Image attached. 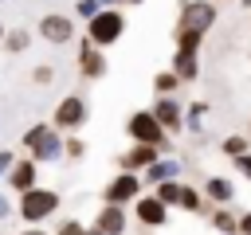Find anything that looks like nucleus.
<instances>
[{"instance_id":"f3484780","label":"nucleus","mask_w":251,"mask_h":235,"mask_svg":"<svg viewBox=\"0 0 251 235\" xmlns=\"http://www.w3.org/2000/svg\"><path fill=\"white\" fill-rule=\"evenodd\" d=\"M173 74H176L180 82L196 78V74H200V67H196V55H184V51H176V55H173Z\"/></svg>"},{"instance_id":"a878e982","label":"nucleus","mask_w":251,"mask_h":235,"mask_svg":"<svg viewBox=\"0 0 251 235\" xmlns=\"http://www.w3.org/2000/svg\"><path fill=\"white\" fill-rule=\"evenodd\" d=\"M63 153H67L71 161H82V153H86V145H82L78 137H67V141H63Z\"/></svg>"},{"instance_id":"7ed1b4c3","label":"nucleus","mask_w":251,"mask_h":235,"mask_svg":"<svg viewBox=\"0 0 251 235\" xmlns=\"http://www.w3.org/2000/svg\"><path fill=\"white\" fill-rule=\"evenodd\" d=\"M24 145L31 149V161H35V164L63 157V137H59L51 125H31V129L24 133Z\"/></svg>"},{"instance_id":"2f4dec72","label":"nucleus","mask_w":251,"mask_h":235,"mask_svg":"<svg viewBox=\"0 0 251 235\" xmlns=\"http://www.w3.org/2000/svg\"><path fill=\"white\" fill-rule=\"evenodd\" d=\"M4 215H8V200L0 196V219H4Z\"/></svg>"},{"instance_id":"ddd939ff","label":"nucleus","mask_w":251,"mask_h":235,"mask_svg":"<svg viewBox=\"0 0 251 235\" xmlns=\"http://www.w3.org/2000/svg\"><path fill=\"white\" fill-rule=\"evenodd\" d=\"M94 231H102V235H126V208H102L98 212V219H94Z\"/></svg>"},{"instance_id":"a211bd4d","label":"nucleus","mask_w":251,"mask_h":235,"mask_svg":"<svg viewBox=\"0 0 251 235\" xmlns=\"http://www.w3.org/2000/svg\"><path fill=\"white\" fill-rule=\"evenodd\" d=\"M176 86H180V78H176L173 70H161V74L153 78V90H157V98H173V94H176Z\"/></svg>"},{"instance_id":"9d476101","label":"nucleus","mask_w":251,"mask_h":235,"mask_svg":"<svg viewBox=\"0 0 251 235\" xmlns=\"http://www.w3.org/2000/svg\"><path fill=\"white\" fill-rule=\"evenodd\" d=\"M35 176H39V164L31 161V157H24V161H16L12 164V172H8V184L24 196V192H31L35 188Z\"/></svg>"},{"instance_id":"6e6552de","label":"nucleus","mask_w":251,"mask_h":235,"mask_svg":"<svg viewBox=\"0 0 251 235\" xmlns=\"http://www.w3.org/2000/svg\"><path fill=\"white\" fill-rule=\"evenodd\" d=\"M39 35H43L47 43L63 47V43H71V35H75V20H71V16H59V12H47V16L39 20Z\"/></svg>"},{"instance_id":"f8f14e48","label":"nucleus","mask_w":251,"mask_h":235,"mask_svg":"<svg viewBox=\"0 0 251 235\" xmlns=\"http://www.w3.org/2000/svg\"><path fill=\"white\" fill-rule=\"evenodd\" d=\"M133 204H137V219H141L145 227H161V223L169 219V208H165L157 196H137Z\"/></svg>"},{"instance_id":"aec40b11","label":"nucleus","mask_w":251,"mask_h":235,"mask_svg":"<svg viewBox=\"0 0 251 235\" xmlns=\"http://www.w3.org/2000/svg\"><path fill=\"white\" fill-rule=\"evenodd\" d=\"M173 172H176V161H153L149 164V180H157V184L173 180Z\"/></svg>"},{"instance_id":"6ab92c4d","label":"nucleus","mask_w":251,"mask_h":235,"mask_svg":"<svg viewBox=\"0 0 251 235\" xmlns=\"http://www.w3.org/2000/svg\"><path fill=\"white\" fill-rule=\"evenodd\" d=\"M173 39H176V51H184V55H196L204 43V35H192V31H176Z\"/></svg>"},{"instance_id":"39448f33","label":"nucleus","mask_w":251,"mask_h":235,"mask_svg":"<svg viewBox=\"0 0 251 235\" xmlns=\"http://www.w3.org/2000/svg\"><path fill=\"white\" fill-rule=\"evenodd\" d=\"M126 129H129L133 145H153L157 153H161V149H169V137H165V129L153 121V114H149V110H145V114L137 110V114L126 121Z\"/></svg>"},{"instance_id":"dca6fc26","label":"nucleus","mask_w":251,"mask_h":235,"mask_svg":"<svg viewBox=\"0 0 251 235\" xmlns=\"http://www.w3.org/2000/svg\"><path fill=\"white\" fill-rule=\"evenodd\" d=\"M0 47H4V51H12V55H20V51H27V47H31V31H27V27H12V31H4Z\"/></svg>"},{"instance_id":"423d86ee","label":"nucleus","mask_w":251,"mask_h":235,"mask_svg":"<svg viewBox=\"0 0 251 235\" xmlns=\"http://www.w3.org/2000/svg\"><path fill=\"white\" fill-rule=\"evenodd\" d=\"M86 125V102L78 98V94H67L59 106H55V118H51V129L59 133H75V129H82Z\"/></svg>"},{"instance_id":"b1692460","label":"nucleus","mask_w":251,"mask_h":235,"mask_svg":"<svg viewBox=\"0 0 251 235\" xmlns=\"http://www.w3.org/2000/svg\"><path fill=\"white\" fill-rule=\"evenodd\" d=\"M224 153H227V157H235V161H239V157H247V137H227V141H224Z\"/></svg>"},{"instance_id":"58836bf2","label":"nucleus","mask_w":251,"mask_h":235,"mask_svg":"<svg viewBox=\"0 0 251 235\" xmlns=\"http://www.w3.org/2000/svg\"><path fill=\"white\" fill-rule=\"evenodd\" d=\"M231 235H235V231H231Z\"/></svg>"},{"instance_id":"1a4fd4ad","label":"nucleus","mask_w":251,"mask_h":235,"mask_svg":"<svg viewBox=\"0 0 251 235\" xmlns=\"http://www.w3.org/2000/svg\"><path fill=\"white\" fill-rule=\"evenodd\" d=\"M149 114H153V121L165 129V137L180 129V106H176V98H157Z\"/></svg>"},{"instance_id":"4be33fe9","label":"nucleus","mask_w":251,"mask_h":235,"mask_svg":"<svg viewBox=\"0 0 251 235\" xmlns=\"http://www.w3.org/2000/svg\"><path fill=\"white\" fill-rule=\"evenodd\" d=\"M153 196L169 208V204H176V200H180V184H176V180H165V184H157V192H153Z\"/></svg>"},{"instance_id":"9b49d317","label":"nucleus","mask_w":251,"mask_h":235,"mask_svg":"<svg viewBox=\"0 0 251 235\" xmlns=\"http://www.w3.org/2000/svg\"><path fill=\"white\" fill-rule=\"evenodd\" d=\"M78 70H82L86 78H102V74H106V55H102L98 47H90L86 39L78 43Z\"/></svg>"},{"instance_id":"bb28decb","label":"nucleus","mask_w":251,"mask_h":235,"mask_svg":"<svg viewBox=\"0 0 251 235\" xmlns=\"http://www.w3.org/2000/svg\"><path fill=\"white\" fill-rule=\"evenodd\" d=\"M82 231H86V227H82L78 219H63V223L55 227V235H82Z\"/></svg>"},{"instance_id":"4c0bfd02","label":"nucleus","mask_w":251,"mask_h":235,"mask_svg":"<svg viewBox=\"0 0 251 235\" xmlns=\"http://www.w3.org/2000/svg\"><path fill=\"white\" fill-rule=\"evenodd\" d=\"M247 129H251V121H247Z\"/></svg>"},{"instance_id":"0eeeda50","label":"nucleus","mask_w":251,"mask_h":235,"mask_svg":"<svg viewBox=\"0 0 251 235\" xmlns=\"http://www.w3.org/2000/svg\"><path fill=\"white\" fill-rule=\"evenodd\" d=\"M141 196V180H137V172H118L110 184H106V192H102V200L110 204V208H126L129 200H137Z\"/></svg>"},{"instance_id":"f257e3e1","label":"nucleus","mask_w":251,"mask_h":235,"mask_svg":"<svg viewBox=\"0 0 251 235\" xmlns=\"http://www.w3.org/2000/svg\"><path fill=\"white\" fill-rule=\"evenodd\" d=\"M122 31H126V16H122L118 8H106V12H98L94 20H86V43L98 47V51L110 47V43H118Z\"/></svg>"},{"instance_id":"412c9836","label":"nucleus","mask_w":251,"mask_h":235,"mask_svg":"<svg viewBox=\"0 0 251 235\" xmlns=\"http://www.w3.org/2000/svg\"><path fill=\"white\" fill-rule=\"evenodd\" d=\"M176 208H184V212H204V200H200L196 188H184V184H180V200H176Z\"/></svg>"},{"instance_id":"4468645a","label":"nucleus","mask_w":251,"mask_h":235,"mask_svg":"<svg viewBox=\"0 0 251 235\" xmlns=\"http://www.w3.org/2000/svg\"><path fill=\"white\" fill-rule=\"evenodd\" d=\"M153 161H157V149H153V145H133L129 153L118 157V164H122L126 172H133V168H149Z\"/></svg>"},{"instance_id":"2eb2a0df","label":"nucleus","mask_w":251,"mask_h":235,"mask_svg":"<svg viewBox=\"0 0 251 235\" xmlns=\"http://www.w3.org/2000/svg\"><path fill=\"white\" fill-rule=\"evenodd\" d=\"M204 200H216V204H231V200H235V188H231V180H224V176H212V180L204 184Z\"/></svg>"},{"instance_id":"c756f323","label":"nucleus","mask_w":251,"mask_h":235,"mask_svg":"<svg viewBox=\"0 0 251 235\" xmlns=\"http://www.w3.org/2000/svg\"><path fill=\"white\" fill-rule=\"evenodd\" d=\"M12 164H16V157H12V153H0V176H4Z\"/></svg>"},{"instance_id":"5701e85b","label":"nucleus","mask_w":251,"mask_h":235,"mask_svg":"<svg viewBox=\"0 0 251 235\" xmlns=\"http://www.w3.org/2000/svg\"><path fill=\"white\" fill-rule=\"evenodd\" d=\"M212 223H216V227H220L224 235H231V231H235V215H231L227 208H220V212H212Z\"/></svg>"},{"instance_id":"473e14b6","label":"nucleus","mask_w":251,"mask_h":235,"mask_svg":"<svg viewBox=\"0 0 251 235\" xmlns=\"http://www.w3.org/2000/svg\"><path fill=\"white\" fill-rule=\"evenodd\" d=\"M24 235H47V231H35V227H31V231H24Z\"/></svg>"},{"instance_id":"c9c22d12","label":"nucleus","mask_w":251,"mask_h":235,"mask_svg":"<svg viewBox=\"0 0 251 235\" xmlns=\"http://www.w3.org/2000/svg\"><path fill=\"white\" fill-rule=\"evenodd\" d=\"M122 4H141V0H122Z\"/></svg>"},{"instance_id":"72a5a7b5","label":"nucleus","mask_w":251,"mask_h":235,"mask_svg":"<svg viewBox=\"0 0 251 235\" xmlns=\"http://www.w3.org/2000/svg\"><path fill=\"white\" fill-rule=\"evenodd\" d=\"M114 4H118V0H106V8H114Z\"/></svg>"},{"instance_id":"f704fd0d","label":"nucleus","mask_w":251,"mask_h":235,"mask_svg":"<svg viewBox=\"0 0 251 235\" xmlns=\"http://www.w3.org/2000/svg\"><path fill=\"white\" fill-rule=\"evenodd\" d=\"M82 235H102V231H82Z\"/></svg>"},{"instance_id":"c85d7f7f","label":"nucleus","mask_w":251,"mask_h":235,"mask_svg":"<svg viewBox=\"0 0 251 235\" xmlns=\"http://www.w3.org/2000/svg\"><path fill=\"white\" fill-rule=\"evenodd\" d=\"M235 235H251V212H243V215L235 219Z\"/></svg>"},{"instance_id":"7c9ffc66","label":"nucleus","mask_w":251,"mask_h":235,"mask_svg":"<svg viewBox=\"0 0 251 235\" xmlns=\"http://www.w3.org/2000/svg\"><path fill=\"white\" fill-rule=\"evenodd\" d=\"M239 172L251 180V153H247V157H239Z\"/></svg>"},{"instance_id":"393cba45","label":"nucleus","mask_w":251,"mask_h":235,"mask_svg":"<svg viewBox=\"0 0 251 235\" xmlns=\"http://www.w3.org/2000/svg\"><path fill=\"white\" fill-rule=\"evenodd\" d=\"M51 78H55V67H47V63H39V67L31 70V82H35V86H51Z\"/></svg>"},{"instance_id":"cd10ccee","label":"nucleus","mask_w":251,"mask_h":235,"mask_svg":"<svg viewBox=\"0 0 251 235\" xmlns=\"http://www.w3.org/2000/svg\"><path fill=\"white\" fill-rule=\"evenodd\" d=\"M78 16L82 20H94L98 16V0H78Z\"/></svg>"},{"instance_id":"e433bc0d","label":"nucleus","mask_w":251,"mask_h":235,"mask_svg":"<svg viewBox=\"0 0 251 235\" xmlns=\"http://www.w3.org/2000/svg\"><path fill=\"white\" fill-rule=\"evenodd\" d=\"M0 39H4V24H0Z\"/></svg>"},{"instance_id":"f03ea898","label":"nucleus","mask_w":251,"mask_h":235,"mask_svg":"<svg viewBox=\"0 0 251 235\" xmlns=\"http://www.w3.org/2000/svg\"><path fill=\"white\" fill-rule=\"evenodd\" d=\"M212 24H216V4H212V0H184V4H180V16H176V31H192V35H204Z\"/></svg>"},{"instance_id":"20e7f679","label":"nucleus","mask_w":251,"mask_h":235,"mask_svg":"<svg viewBox=\"0 0 251 235\" xmlns=\"http://www.w3.org/2000/svg\"><path fill=\"white\" fill-rule=\"evenodd\" d=\"M55 208H59V192H51V188H31V192L20 196V219L31 223V227L39 219H47Z\"/></svg>"}]
</instances>
